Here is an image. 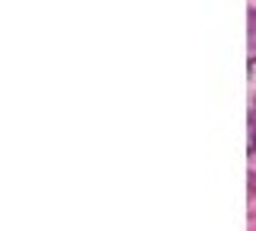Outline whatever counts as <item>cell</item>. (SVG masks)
<instances>
[{
	"label": "cell",
	"mask_w": 256,
	"mask_h": 231,
	"mask_svg": "<svg viewBox=\"0 0 256 231\" xmlns=\"http://www.w3.org/2000/svg\"><path fill=\"white\" fill-rule=\"evenodd\" d=\"M246 90H250V116H256V58L246 65Z\"/></svg>",
	"instance_id": "cell-1"
}]
</instances>
